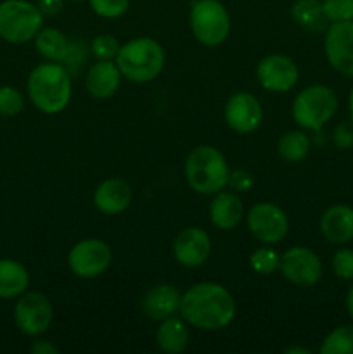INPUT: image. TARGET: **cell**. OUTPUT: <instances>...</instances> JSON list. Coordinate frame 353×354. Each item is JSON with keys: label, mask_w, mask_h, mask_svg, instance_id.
<instances>
[{"label": "cell", "mask_w": 353, "mask_h": 354, "mask_svg": "<svg viewBox=\"0 0 353 354\" xmlns=\"http://www.w3.org/2000/svg\"><path fill=\"white\" fill-rule=\"evenodd\" d=\"M179 313L199 330H221L234 320L235 301L220 283L201 282L183 294Z\"/></svg>", "instance_id": "6da1fadb"}, {"label": "cell", "mask_w": 353, "mask_h": 354, "mask_svg": "<svg viewBox=\"0 0 353 354\" xmlns=\"http://www.w3.org/2000/svg\"><path fill=\"white\" fill-rule=\"evenodd\" d=\"M28 95L44 114H57L71 100V78L64 66L45 62L37 66L28 78Z\"/></svg>", "instance_id": "7a4b0ae2"}, {"label": "cell", "mask_w": 353, "mask_h": 354, "mask_svg": "<svg viewBox=\"0 0 353 354\" xmlns=\"http://www.w3.org/2000/svg\"><path fill=\"white\" fill-rule=\"evenodd\" d=\"M114 62L128 82L147 83L158 78L165 68V50L154 38H134L121 45Z\"/></svg>", "instance_id": "3957f363"}, {"label": "cell", "mask_w": 353, "mask_h": 354, "mask_svg": "<svg viewBox=\"0 0 353 354\" xmlns=\"http://www.w3.org/2000/svg\"><path fill=\"white\" fill-rule=\"evenodd\" d=\"M228 169L224 154L211 145L192 149L185 159V180L190 189L203 196H215L228 185Z\"/></svg>", "instance_id": "277c9868"}, {"label": "cell", "mask_w": 353, "mask_h": 354, "mask_svg": "<svg viewBox=\"0 0 353 354\" xmlns=\"http://www.w3.org/2000/svg\"><path fill=\"white\" fill-rule=\"evenodd\" d=\"M336 111L338 97L325 85L307 86L293 100V118L305 130H322L334 118Z\"/></svg>", "instance_id": "5b68a950"}, {"label": "cell", "mask_w": 353, "mask_h": 354, "mask_svg": "<svg viewBox=\"0 0 353 354\" xmlns=\"http://www.w3.org/2000/svg\"><path fill=\"white\" fill-rule=\"evenodd\" d=\"M44 24L38 6L26 0H3L0 3V37L10 44H24L37 37Z\"/></svg>", "instance_id": "8992f818"}, {"label": "cell", "mask_w": 353, "mask_h": 354, "mask_svg": "<svg viewBox=\"0 0 353 354\" xmlns=\"http://www.w3.org/2000/svg\"><path fill=\"white\" fill-rule=\"evenodd\" d=\"M190 30L206 47L224 44L230 31V17L218 0H196L190 7Z\"/></svg>", "instance_id": "52a82bcc"}, {"label": "cell", "mask_w": 353, "mask_h": 354, "mask_svg": "<svg viewBox=\"0 0 353 354\" xmlns=\"http://www.w3.org/2000/svg\"><path fill=\"white\" fill-rule=\"evenodd\" d=\"M279 272L286 280L298 287H314L322 279L324 266L311 249L294 245L280 256Z\"/></svg>", "instance_id": "ba28073f"}, {"label": "cell", "mask_w": 353, "mask_h": 354, "mask_svg": "<svg viewBox=\"0 0 353 354\" xmlns=\"http://www.w3.org/2000/svg\"><path fill=\"white\" fill-rule=\"evenodd\" d=\"M113 252L109 245L99 239H85L76 242L68 254V266L76 277L93 279L109 268Z\"/></svg>", "instance_id": "9c48e42d"}, {"label": "cell", "mask_w": 353, "mask_h": 354, "mask_svg": "<svg viewBox=\"0 0 353 354\" xmlns=\"http://www.w3.org/2000/svg\"><path fill=\"white\" fill-rule=\"evenodd\" d=\"M248 228L256 241L263 244H277L289 232L287 214L272 203H258L249 209Z\"/></svg>", "instance_id": "30bf717a"}, {"label": "cell", "mask_w": 353, "mask_h": 354, "mask_svg": "<svg viewBox=\"0 0 353 354\" xmlns=\"http://www.w3.org/2000/svg\"><path fill=\"white\" fill-rule=\"evenodd\" d=\"M52 304L44 294L26 292L21 294L14 306V320L23 334L40 335L51 327L52 324Z\"/></svg>", "instance_id": "8fae6325"}, {"label": "cell", "mask_w": 353, "mask_h": 354, "mask_svg": "<svg viewBox=\"0 0 353 354\" xmlns=\"http://www.w3.org/2000/svg\"><path fill=\"white\" fill-rule=\"evenodd\" d=\"M324 50L334 71L353 78V19L331 23L325 31Z\"/></svg>", "instance_id": "7c38bea8"}, {"label": "cell", "mask_w": 353, "mask_h": 354, "mask_svg": "<svg viewBox=\"0 0 353 354\" xmlns=\"http://www.w3.org/2000/svg\"><path fill=\"white\" fill-rule=\"evenodd\" d=\"M256 78L265 90L273 93L289 92L300 78L298 66L286 55H266L256 66Z\"/></svg>", "instance_id": "4fadbf2b"}, {"label": "cell", "mask_w": 353, "mask_h": 354, "mask_svg": "<svg viewBox=\"0 0 353 354\" xmlns=\"http://www.w3.org/2000/svg\"><path fill=\"white\" fill-rule=\"evenodd\" d=\"M263 109L255 95L237 92L225 104V121L237 133H251L262 124Z\"/></svg>", "instance_id": "5bb4252c"}, {"label": "cell", "mask_w": 353, "mask_h": 354, "mask_svg": "<svg viewBox=\"0 0 353 354\" xmlns=\"http://www.w3.org/2000/svg\"><path fill=\"white\" fill-rule=\"evenodd\" d=\"M211 252L210 235L199 227H189L180 232L173 242V256L187 268L201 266Z\"/></svg>", "instance_id": "9a60e30c"}, {"label": "cell", "mask_w": 353, "mask_h": 354, "mask_svg": "<svg viewBox=\"0 0 353 354\" xmlns=\"http://www.w3.org/2000/svg\"><path fill=\"white\" fill-rule=\"evenodd\" d=\"M320 234L331 244H346L353 241V207L334 204L320 216Z\"/></svg>", "instance_id": "2e32d148"}, {"label": "cell", "mask_w": 353, "mask_h": 354, "mask_svg": "<svg viewBox=\"0 0 353 354\" xmlns=\"http://www.w3.org/2000/svg\"><path fill=\"white\" fill-rule=\"evenodd\" d=\"M132 187L127 180L109 178L104 180L93 192V204L104 214H120L130 206Z\"/></svg>", "instance_id": "e0dca14e"}, {"label": "cell", "mask_w": 353, "mask_h": 354, "mask_svg": "<svg viewBox=\"0 0 353 354\" xmlns=\"http://www.w3.org/2000/svg\"><path fill=\"white\" fill-rule=\"evenodd\" d=\"M180 301H182V294L176 287L170 283H158L149 289V292L144 296L142 308L149 318L161 322L179 313Z\"/></svg>", "instance_id": "ac0fdd59"}, {"label": "cell", "mask_w": 353, "mask_h": 354, "mask_svg": "<svg viewBox=\"0 0 353 354\" xmlns=\"http://www.w3.org/2000/svg\"><path fill=\"white\" fill-rule=\"evenodd\" d=\"M121 85V71L114 61H97L89 68L85 86L96 99H109Z\"/></svg>", "instance_id": "d6986e66"}, {"label": "cell", "mask_w": 353, "mask_h": 354, "mask_svg": "<svg viewBox=\"0 0 353 354\" xmlns=\"http://www.w3.org/2000/svg\"><path fill=\"white\" fill-rule=\"evenodd\" d=\"M244 216V204L241 197L234 192L220 190L215 194V199L210 204V220L220 230H232L237 227Z\"/></svg>", "instance_id": "ffe728a7"}, {"label": "cell", "mask_w": 353, "mask_h": 354, "mask_svg": "<svg viewBox=\"0 0 353 354\" xmlns=\"http://www.w3.org/2000/svg\"><path fill=\"white\" fill-rule=\"evenodd\" d=\"M187 325L189 324L183 318L175 317V315L161 320V325H159L158 332H156V342H158L159 349L168 354H179L185 351L190 337Z\"/></svg>", "instance_id": "44dd1931"}, {"label": "cell", "mask_w": 353, "mask_h": 354, "mask_svg": "<svg viewBox=\"0 0 353 354\" xmlns=\"http://www.w3.org/2000/svg\"><path fill=\"white\" fill-rule=\"evenodd\" d=\"M30 283L28 270L14 259H0V299L19 297Z\"/></svg>", "instance_id": "7402d4cb"}, {"label": "cell", "mask_w": 353, "mask_h": 354, "mask_svg": "<svg viewBox=\"0 0 353 354\" xmlns=\"http://www.w3.org/2000/svg\"><path fill=\"white\" fill-rule=\"evenodd\" d=\"M35 45H37V50L40 52V55H44L45 59L52 62L64 61L69 54L68 38L55 28H44V30L38 31L37 37H35Z\"/></svg>", "instance_id": "603a6c76"}, {"label": "cell", "mask_w": 353, "mask_h": 354, "mask_svg": "<svg viewBox=\"0 0 353 354\" xmlns=\"http://www.w3.org/2000/svg\"><path fill=\"white\" fill-rule=\"evenodd\" d=\"M277 152L286 162H300L310 152V137L301 130L284 133L277 144Z\"/></svg>", "instance_id": "cb8c5ba5"}, {"label": "cell", "mask_w": 353, "mask_h": 354, "mask_svg": "<svg viewBox=\"0 0 353 354\" xmlns=\"http://www.w3.org/2000/svg\"><path fill=\"white\" fill-rule=\"evenodd\" d=\"M291 14L300 26L310 31L322 30L327 23V17L322 9V2H318V0H296L293 9H291Z\"/></svg>", "instance_id": "d4e9b609"}, {"label": "cell", "mask_w": 353, "mask_h": 354, "mask_svg": "<svg viewBox=\"0 0 353 354\" xmlns=\"http://www.w3.org/2000/svg\"><path fill=\"white\" fill-rule=\"evenodd\" d=\"M320 354H353V325H341L322 341Z\"/></svg>", "instance_id": "484cf974"}, {"label": "cell", "mask_w": 353, "mask_h": 354, "mask_svg": "<svg viewBox=\"0 0 353 354\" xmlns=\"http://www.w3.org/2000/svg\"><path fill=\"white\" fill-rule=\"evenodd\" d=\"M249 265L260 275H272L279 270L280 256L272 248H260L249 256Z\"/></svg>", "instance_id": "4316f807"}, {"label": "cell", "mask_w": 353, "mask_h": 354, "mask_svg": "<svg viewBox=\"0 0 353 354\" xmlns=\"http://www.w3.org/2000/svg\"><path fill=\"white\" fill-rule=\"evenodd\" d=\"M120 47V41L113 35H99V37L93 38L90 50L99 61H114Z\"/></svg>", "instance_id": "83f0119b"}, {"label": "cell", "mask_w": 353, "mask_h": 354, "mask_svg": "<svg viewBox=\"0 0 353 354\" xmlns=\"http://www.w3.org/2000/svg\"><path fill=\"white\" fill-rule=\"evenodd\" d=\"M322 9L331 23L353 19V0H322Z\"/></svg>", "instance_id": "f1b7e54d"}, {"label": "cell", "mask_w": 353, "mask_h": 354, "mask_svg": "<svg viewBox=\"0 0 353 354\" xmlns=\"http://www.w3.org/2000/svg\"><path fill=\"white\" fill-rule=\"evenodd\" d=\"M24 107L23 95L12 86H0V114L16 116Z\"/></svg>", "instance_id": "f546056e"}, {"label": "cell", "mask_w": 353, "mask_h": 354, "mask_svg": "<svg viewBox=\"0 0 353 354\" xmlns=\"http://www.w3.org/2000/svg\"><path fill=\"white\" fill-rule=\"evenodd\" d=\"M332 272L341 280H353V249L343 248L332 256Z\"/></svg>", "instance_id": "4dcf8cb0"}, {"label": "cell", "mask_w": 353, "mask_h": 354, "mask_svg": "<svg viewBox=\"0 0 353 354\" xmlns=\"http://www.w3.org/2000/svg\"><path fill=\"white\" fill-rule=\"evenodd\" d=\"M89 2L93 12L107 19H114L127 12L130 0H89Z\"/></svg>", "instance_id": "1f68e13d"}, {"label": "cell", "mask_w": 353, "mask_h": 354, "mask_svg": "<svg viewBox=\"0 0 353 354\" xmlns=\"http://www.w3.org/2000/svg\"><path fill=\"white\" fill-rule=\"evenodd\" d=\"M332 140H334L336 147L341 151L353 149V120L341 121L332 131Z\"/></svg>", "instance_id": "d6a6232c"}, {"label": "cell", "mask_w": 353, "mask_h": 354, "mask_svg": "<svg viewBox=\"0 0 353 354\" xmlns=\"http://www.w3.org/2000/svg\"><path fill=\"white\" fill-rule=\"evenodd\" d=\"M228 183L232 185V189L239 190V192H246L253 187V176L246 169H235L228 176Z\"/></svg>", "instance_id": "836d02e7"}, {"label": "cell", "mask_w": 353, "mask_h": 354, "mask_svg": "<svg viewBox=\"0 0 353 354\" xmlns=\"http://www.w3.org/2000/svg\"><path fill=\"white\" fill-rule=\"evenodd\" d=\"M37 6L44 16H54L61 10L62 0H38Z\"/></svg>", "instance_id": "e575fe53"}, {"label": "cell", "mask_w": 353, "mask_h": 354, "mask_svg": "<svg viewBox=\"0 0 353 354\" xmlns=\"http://www.w3.org/2000/svg\"><path fill=\"white\" fill-rule=\"evenodd\" d=\"M31 353L33 354H59V349L47 341H35L31 344Z\"/></svg>", "instance_id": "d590c367"}, {"label": "cell", "mask_w": 353, "mask_h": 354, "mask_svg": "<svg viewBox=\"0 0 353 354\" xmlns=\"http://www.w3.org/2000/svg\"><path fill=\"white\" fill-rule=\"evenodd\" d=\"M346 310H348L350 318L353 320V286L350 287L348 292H346Z\"/></svg>", "instance_id": "8d00e7d4"}, {"label": "cell", "mask_w": 353, "mask_h": 354, "mask_svg": "<svg viewBox=\"0 0 353 354\" xmlns=\"http://www.w3.org/2000/svg\"><path fill=\"white\" fill-rule=\"evenodd\" d=\"M286 353H301V354H310V351L305 348H294V349H286Z\"/></svg>", "instance_id": "74e56055"}, {"label": "cell", "mask_w": 353, "mask_h": 354, "mask_svg": "<svg viewBox=\"0 0 353 354\" xmlns=\"http://www.w3.org/2000/svg\"><path fill=\"white\" fill-rule=\"evenodd\" d=\"M348 109H350V114H352V120H353V88H352V92H350V97H348Z\"/></svg>", "instance_id": "f35d334b"}]
</instances>
